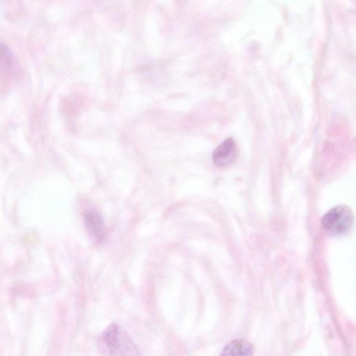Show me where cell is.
Listing matches in <instances>:
<instances>
[{"instance_id":"6da1fadb","label":"cell","mask_w":356,"mask_h":356,"mask_svg":"<svg viewBox=\"0 0 356 356\" xmlns=\"http://www.w3.org/2000/svg\"><path fill=\"white\" fill-rule=\"evenodd\" d=\"M97 343L101 356H143L129 334L117 323L102 332Z\"/></svg>"},{"instance_id":"277c9868","label":"cell","mask_w":356,"mask_h":356,"mask_svg":"<svg viewBox=\"0 0 356 356\" xmlns=\"http://www.w3.org/2000/svg\"><path fill=\"white\" fill-rule=\"evenodd\" d=\"M86 229L95 241L100 242L104 238V225L101 214L95 210H88L84 214Z\"/></svg>"},{"instance_id":"5b68a950","label":"cell","mask_w":356,"mask_h":356,"mask_svg":"<svg viewBox=\"0 0 356 356\" xmlns=\"http://www.w3.org/2000/svg\"><path fill=\"white\" fill-rule=\"evenodd\" d=\"M220 356H254V346L246 340L236 339L223 348Z\"/></svg>"},{"instance_id":"7a4b0ae2","label":"cell","mask_w":356,"mask_h":356,"mask_svg":"<svg viewBox=\"0 0 356 356\" xmlns=\"http://www.w3.org/2000/svg\"><path fill=\"white\" fill-rule=\"evenodd\" d=\"M353 223V213L346 205H338L330 209L322 218L324 229L333 235L344 234Z\"/></svg>"},{"instance_id":"8992f818","label":"cell","mask_w":356,"mask_h":356,"mask_svg":"<svg viewBox=\"0 0 356 356\" xmlns=\"http://www.w3.org/2000/svg\"><path fill=\"white\" fill-rule=\"evenodd\" d=\"M15 70V61L8 47L0 43V73L1 75L12 76Z\"/></svg>"},{"instance_id":"3957f363","label":"cell","mask_w":356,"mask_h":356,"mask_svg":"<svg viewBox=\"0 0 356 356\" xmlns=\"http://www.w3.org/2000/svg\"><path fill=\"white\" fill-rule=\"evenodd\" d=\"M238 154L237 146L232 138L225 139L213 153L215 165L224 167L232 164Z\"/></svg>"}]
</instances>
